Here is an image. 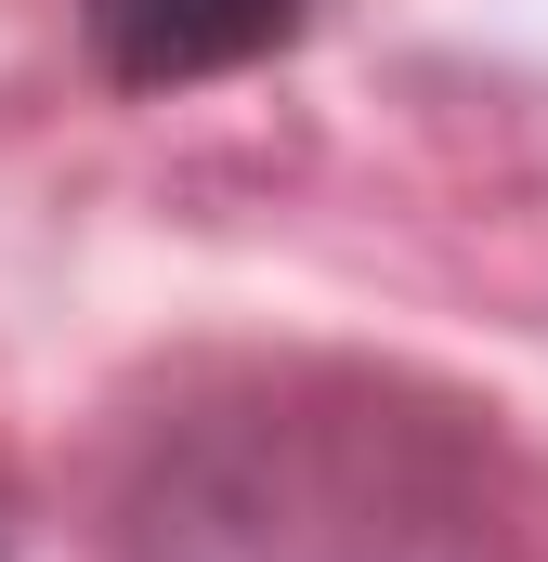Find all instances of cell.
<instances>
[{"label": "cell", "mask_w": 548, "mask_h": 562, "mask_svg": "<svg viewBox=\"0 0 548 562\" xmlns=\"http://www.w3.org/2000/svg\"><path fill=\"white\" fill-rule=\"evenodd\" d=\"M118 562H496V471L379 393H236L144 445Z\"/></svg>", "instance_id": "obj_1"}, {"label": "cell", "mask_w": 548, "mask_h": 562, "mask_svg": "<svg viewBox=\"0 0 548 562\" xmlns=\"http://www.w3.org/2000/svg\"><path fill=\"white\" fill-rule=\"evenodd\" d=\"M0 537H13V524H0Z\"/></svg>", "instance_id": "obj_3"}, {"label": "cell", "mask_w": 548, "mask_h": 562, "mask_svg": "<svg viewBox=\"0 0 548 562\" xmlns=\"http://www.w3.org/2000/svg\"><path fill=\"white\" fill-rule=\"evenodd\" d=\"M313 26V0H92V66L118 92H183V79H236Z\"/></svg>", "instance_id": "obj_2"}]
</instances>
